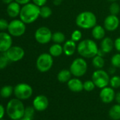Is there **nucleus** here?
<instances>
[{"label": "nucleus", "mask_w": 120, "mask_h": 120, "mask_svg": "<svg viewBox=\"0 0 120 120\" xmlns=\"http://www.w3.org/2000/svg\"><path fill=\"white\" fill-rule=\"evenodd\" d=\"M39 16L40 7L34 3H28L21 7L19 17L26 24H30L35 22Z\"/></svg>", "instance_id": "1"}, {"label": "nucleus", "mask_w": 120, "mask_h": 120, "mask_svg": "<svg viewBox=\"0 0 120 120\" xmlns=\"http://www.w3.org/2000/svg\"><path fill=\"white\" fill-rule=\"evenodd\" d=\"M98 47L94 40L90 39H85L81 40L77 46V52L83 58H93L97 55Z\"/></svg>", "instance_id": "2"}, {"label": "nucleus", "mask_w": 120, "mask_h": 120, "mask_svg": "<svg viewBox=\"0 0 120 120\" xmlns=\"http://www.w3.org/2000/svg\"><path fill=\"white\" fill-rule=\"evenodd\" d=\"M25 107L21 100L18 98L11 99L7 106V112L13 120H19L24 116Z\"/></svg>", "instance_id": "3"}, {"label": "nucleus", "mask_w": 120, "mask_h": 120, "mask_svg": "<svg viewBox=\"0 0 120 120\" xmlns=\"http://www.w3.org/2000/svg\"><path fill=\"white\" fill-rule=\"evenodd\" d=\"M76 26L82 29H90L97 25V18L95 14L86 11L80 13L76 18Z\"/></svg>", "instance_id": "4"}, {"label": "nucleus", "mask_w": 120, "mask_h": 120, "mask_svg": "<svg viewBox=\"0 0 120 120\" xmlns=\"http://www.w3.org/2000/svg\"><path fill=\"white\" fill-rule=\"evenodd\" d=\"M88 69V64L86 60L82 58L75 59L70 65L69 70L73 76L75 77H81L84 76Z\"/></svg>", "instance_id": "5"}, {"label": "nucleus", "mask_w": 120, "mask_h": 120, "mask_svg": "<svg viewBox=\"0 0 120 120\" xmlns=\"http://www.w3.org/2000/svg\"><path fill=\"white\" fill-rule=\"evenodd\" d=\"M53 62V56L49 53H42L36 60V68L40 72H47L52 69Z\"/></svg>", "instance_id": "6"}, {"label": "nucleus", "mask_w": 120, "mask_h": 120, "mask_svg": "<svg viewBox=\"0 0 120 120\" xmlns=\"http://www.w3.org/2000/svg\"><path fill=\"white\" fill-rule=\"evenodd\" d=\"M109 80L110 78L108 73L101 69L95 70L92 75V81L95 86L101 89L109 84Z\"/></svg>", "instance_id": "7"}, {"label": "nucleus", "mask_w": 120, "mask_h": 120, "mask_svg": "<svg viewBox=\"0 0 120 120\" xmlns=\"http://www.w3.org/2000/svg\"><path fill=\"white\" fill-rule=\"evenodd\" d=\"M7 30L11 36L21 37L26 33V26L21 19H14L9 22Z\"/></svg>", "instance_id": "8"}, {"label": "nucleus", "mask_w": 120, "mask_h": 120, "mask_svg": "<svg viewBox=\"0 0 120 120\" xmlns=\"http://www.w3.org/2000/svg\"><path fill=\"white\" fill-rule=\"evenodd\" d=\"M32 87L27 83H21L17 84L14 88V93L16 98L19 100H27L33 95Z\"/></svg>", "instance_id": "9"}, {"label": "nucleus", "mask_w": 120, "mask_h": 120, "mask_svg": "<svg viewBox=\"0 0 120 120\" xmlns=\"http://www.w3.org/2000/svg\"><path fill=\"white\" fill-rule=\"evenodd\" d=\"M52 33L50 29L45 26L38 28L35 33V40L42 45L47 44L52 40Z\"/></svg>", "instance_id": "10"}, {"label": "nucleus", "mask_w": 120, "mask_h": 120, "mask_svg": "<svg viewBox=\"0 0 120 120\" xmlns=\"http://www.w3.org/2000/svg\"><path fill=\"white\" fill-rule=\"evenodd\" d=\"M4 53L9 59V61L12 62L20 61L25 56L24 49L19 46H11Z\"/></svg>", "instance_id": "11"}, {"label": "nucleus", "mask_w": 120, "mask_h": 120, "mask_svg": "<svg viewBox=\"0 0 120 120\" xmlns=\"http://www.w3.org/2000/svg\"><path fill=\"white\" fill-rule=\"evenodd\" d=\"M119 26V19L116 15L110 14L107 16L104 21V28L107 31H114Z\"/></svg>", "instance_id": "12"}, {"label": "nucleus", "mask_w": 120, "mask_h": 120, "mask_svg": "<svg viewBox=\"0 0 120 120\" xmlns=\"http://www.w3.org/2000/svg\"><path fill=\"white\" fill-rule=\"evenodd\" d=\"M115 95L116 94L113 88L106 86L101 89L100 92V98L102 102L109 104L114 100Z\"/></svg>", "instance_id": "13"}, {"label": "nucleus", "mask_w": 120, "mask_h": 120, "mask_svg": "<svg viewBox=\"0 0 120 120\" xmlns=\"http://www.w3.org/2000/svg\"><path fill=\"white\" fill-rule=\"evenodd\" d=\"M12 46V38L9 33L0 32V52H6Z\"/></svg>", "instance_id": "14"}, {"label": "nucleus", "mask_w": 120, "mask_h": 120, "mask_svg": "<svg viewBox=\"0 0 120 120\" xmlns=\"http://www.w3.org/2000/svg\"><path fill=\"white\" fill-rule=\"evenodd\" d=\"M33 105L35 110L38 112L45 111L49 106L48 98L43 95H40L36 96L33 102Z\"/></svg>", "instance_id": "15"}, {"label": "nucleus", "mask_w": 120, "mask_h": 120, "mask_svg": "<svg viewBox=\"0 0 120 120\" xmlns=\"http://www.w3.org/2000/svg\"><path fill=\"white\" fill-rule=\"evenodd\" d=\"M69 89L74 93H79L83 90V83L77 77L71 79L67 82Z\"/></svg>", "instance_id": "16"}, {"label": "nucleus", "mask_w": 120, "mask_h": 120, "mask_svg": "<svg viewBox=\"0 0 120 120\" xmlns=\"http://www.w3.org/2000/svg\"><path fill=\"white\" fill-rule=\"evenodd\" d=\"M21 4L17 3L16 2H13L11 4L7 5V12L9 17L11 18H16L19 16L21 12Z\"/></svg>", "instance_id": "17"}, {"label": "nucleus", "mask_w": 120, "mask_h": 120, "mask_svg": "<svg viewBox=\"0 0 120 120\" xmlns=\"http://www.w3.org/2000/svg\"><path fill=\"white\" fill-rule=\"evenodd\" d=\"M77 49V46L76 42L73 41L72 40H67L64 42L63 45V51L65 55L67 56H72Z\"/></svg>", "instance_id": "18"}, {"label": "nucleus", "mask_w": 120, "mask_h": 120, "mask_svg": "<svg viewBox=\"0 0 120 120\" xmlns=\"http://www.w3.org/2000/svg\"><path fill=\"white\" fill-rule=\"evenodd\" d=\"M114 47V42L112 40V38H110L109 37L104 38L102 39V40L101 41V43H100V49L102 51H104L105 54L111 52L112 51Z\"/></svg>", "instance_id": "19"}, {"label": "nucleus", "mask_w": 120, "mask_h": 120, "mask_svg": "<svg viewBox=\"0 0 120 120\" xmlns=\"http://www.w3.org/2000/svg\"><path fill=\"white\" fill-rule=\"evenodd\" d=\"M92 35L95 40H102L105 36V29L100 25H96L92 28Z\"/></svg>", "instance_id": "20"}, {"label": "nucleus", "mask_w": 120, "mask_h": 120, "mask_svg": "<svg viewBox=\"0 0 120 120\" xmlns=\"http://www.w3.org/2000/svg\"><path fill=\"white\" fill-rule=\"evenodd\" d=\"M108 115L112 120H120V104L112 106L108 112Z\"/></svg>", "instance_id": "21"}, {"label": "nucleus", "mask_w": 120, "mask_h": 120, "mask_svg": "<svg viewBox=\"0 0 120 120\" xmlns=\"http://www.w3.org/2000/svg\"><path fill=\"white\" fill-rule=\"evenodd\" d=\"M71 75L70 70L62 69L57 74V80L61 83H67L71 79Z\"/></svg>", "instance_id": "22"}, {"label": "nucleus", "mask_w": 120, "mask_h": 120, "mask_svg": "<svg viewBox=\"0 0 120 120\" xmlns=\"http://www.w3.org/2000/svg\"><path fill=\"white\" fill-rule=\"evenodd\" d=\"M63 52V46H62L61 44L54 43L49 49V53L54 57L59 56Z\"/></svg>", "instance_id": "23"}, {"label": "nucleus", "mask_w": 120, "mask_h": 120, "mask_svg": "<svg viewBox=\"0 0 120 120\" xmlns=\"http://www.w3.org/2000/svg\"><path fill=\"white\" fill-rule=\"evenodd\" d=\"M52 40L54 43L62 44V43H64L66 41V37H65V35L63 33L58 31V32H55V33H52Z\"/></svg>", "instance_id": "24"}, {"label": "nucleus", "mask_w": 120, "mask_h": 120, "mask_svg": "<svg viewBox=\"0 0 120 120\" xmlns=\"http://www.w3.org/2000/svg\"><path fill=\"white\" fill-rule=\"evenodd\" d=\"M92 64L93 67L97 69H100L105 66V60L102 56L96 55L93 58Z\"/></svg>", "instance_id": "25"}, {"label": "nucleus", "mask_w": 120, "mask_h": 120, "mask_svg": "<svg viewBox=\"0 0 120 120\" xmlns=\"http://www.w3.org/2000/svg\"><path fill=\"white\" fill-rule=\"evenodd\" d=\"M14 88L11 86H4L0 90V95L4 98H9L14 93Z\"/></svg>", "instance_id": "26"}, {"label": "nucleus", "mask_w": 120, "mask_h": 120, "mask_svg": "<svg viewBox=\"0 0 120 120\" xmlns=\"http://www.w3.org/2000/svg\"><path fill=\"white\" fill-rule=\"evenodd\" d=\"M52 14V11L50 7L47 6H42L40 7V16L42 19H48Z\"/></svg>", "instance_id": "27"}, {"label": "nucleus", "mask_w": 120, "mask_h": 120, "mask_svg": "<svg viewBox=\"0 0 120 120\" xmlns=\"http://www.w3.org/2000/svg\"><path fill=\"white\" fill-rule=\"evenodd\" d=\"M111 64L114 68L120 69V52L114 54L111 59Z\"/></svg>", "instance_id": "28"}, {"label": "nucleus", "mask_w": 120, "mask_h": 120, "mask_svg": "<svg viewBox=\"0 0 120 120\" xmlns=\"http://www.w3.org/2000/svg\"><path fill=\"white\" fill-rule=\"evenodd\" d=\"M9 62V59L5 53H4V54L0 55V70L5 69L8 66Z\"/></svg>", "instance_id": "29"}, {"label": "nucleus", "mask_w": 120, "mask_h": 120, "mask_svg": "<svg viewBox=\"0 0 120 120\" xmlns=\"http://www.w3.org/2000/svg\"><path fill=\"white\" fill-rule=\"evenodd\" d=\"M109 85L113 88H118L120 87V76H113L109 80Z\"/></svg>", "instance_id": "30"}, {"label": "nucleus", "mask_w": 120, "mask_h": 120, "mask_svg": "<svg viewBox=\"0 0 120 120\" xmlns=\"http://www.w3.org/2000/svg\"><path fill=\"white\" fill-rule=\"evenodd\" d=\"M95 87L96 86H95L94 82L92 80H88V81H86L83 83V90H85L87 92L93 91L95 89Z\"/></svg>", "instance_id": "31"}, {"label": "nucleus", "mask_w": 120, "mask_h": 120, "mask_svg": "<svg viewBox=\"0 0 120 120\" xmlns=\"http://www.w3.org/2000/svg\"><path fill=\"white\" fill-rule=\"evenodd\" d=\"M119 11H120L119 5L116 2H112V4L109 7V12H110V14H112V15L117 16V14L119 13Z\"/></svg>", "instance_id": "32"}, {"label": "nucleus", "mask_w": 120, "mask_h": 120, "mask_svg": "<svg viewBox=\"0 0 120 120\" xmlns=\"http://www.w3.org/2000/svg\"><path fill=\"white\" fill-rule=\"evenodd\" d=\"M82 38V33L79 30H75L73 31L71 35V40H72L74 42H79L81 40Z\"/></svg>", "instance_id": "33"}, {"label": "nucleus", "mask_w": 120, "mask_h": 120, "mask_svg": "<svg viewBox=\"0 0 120 120\" xmlns=\"http://www.w3.org/2000/svg\"><path fill=\"white\" fill-rule=\"evenodd\" d=\"M35 109L34 107H28L25 109V113H24V116L29 117L33 119L34 114H35Z\"/></svg>", "instance_id": "34"}, {"label": "nucleus", "mask_w": 120, "mask_h": 120, "mask_svg": "<svg viewBox=\"0 0 120 120\" xmlns=\"http://www.w3.org/2000/svg\"><path fill=\"white\" fill-rule=\"evenodd\" d=\"M9 23L4 19H0V30L4 31L5 30L8 29Z\"/></svg>", "instance_id": "35"}, {"label": "nucleus", "mask_w": 120, "mask_h": 120, "mask_svg": "<svg viewBox=\"0 0 120 120\" xmlns=\"http://www.w3.org/2000/svg\"><path fill=\"white\" fill-rule=\"evenodd\" d=\"M32 1H33V3H34L37 6L41 7L45 5L47 0H32Z\"/></svg>", "instance_id": "36"}, {"label": "nucleus", "mask_w": 120, "mask_h": 120, "mask_svg": "<svg viewBox=\"0 0 120 120\" xmlns=\"http://www.w3.org/2000/svg\"><path fill=\"white\" fill-rule=\"evenodd\" d=\"M114 47L116 49V51H118L119 52H120V37L117 38L114 40Z\"/></svg>", "instance_id": "37"}, {"label": "nucleus", "mask_w": 120, "mask_h": 120, "mask_svg": "<svg viewBox=\"0 0 120 120\" xmlns=\"http://www.w3.org/2000/svg\"><path fill=\"white\" fill-rule=\"evenodd\" d=\"M4 113H5V109H4V107L2 105L0 104V119H2L4 115Z\"/></svg>", "instance_id": "38"}, {"label": "nucleus", "mask_w": 120, "mask_h": 120, "mask_svg": "<svg viewBox=\"0 0 120 120\" xmlns=\"http://www.w3.org/2000/svg\"><path fill=\"white\" fill-rule=\"evenodd\" d=\"M30 0H15V2L19 3L21 5H25L28 3H30Z\"/></svg>", "instance_id": "39"}, {"label": "nucleus", "mask_w": 120, "mask_h": 120, "mask_svg": "<svg viewBox=\"0 0 120 120\" xmlns=\"http://www.w3.org/2000/svg\"><path fill=\"white\" fill-rule=\"evenodd\" d=\"M114 100H116V102L118 104H120V92H118L116 95H115V98Z\"/></svg>", "instance_id": "40"}, {"label": "nucleus", "mask_w": 120, "mask_h": 120, "mask_svg": "<svg viewBox=\"0 0 120 120\" xmlns=\"http://www.w3.org/2000/svg\"><path fill=\"white\" fill-rule=\"evenodd\" d=\"M63 2V0H53V4L55 6H59Z\"/></svg>", "instance_id": "41"}, {"label": "nucleus", "mask_w": 120, "mask_h": 120, "mask_svg": "<svg viewBox=\"0 0 120 120\" xmlns=\"http://www.w3.org/2000/svg\"><path fill=\"white\" fill-rule=\"evenodd\" d=\"M97 55H99V56H102V57H103V56L105 55V52H104V51H102L101 49H98V52Z\"/></svg>", "instance_id": "42"}, {"label": "nucleus", "mask_w": 120, "mask_h": 120, "mask_svg": "<svg viewBox=\"0 0 120 120\" xmlns=\"http://www.w3.org/2000/svg\"><path fill=\"white\" fill-rule=\"evenodd\" d=\"M2 2L3 3H4V4H11V2H14L15 0H2Z\"/></svg>", "instance_id": "43"}, {"label": "nucleus", "mask_w": 120, "mask_h": 120, "mask_svg": "<svg viewBox=\"0 0 120 120\" xmlns=\"http://www.w3.org/2000/svg\"><path fill=\"white\" fill-rule=\"evenodd\" d=\"M20 120H33L31 118H29V117H26V116H23V118H21Z\"/></svg>", "instance_id": "44"}, {"label": "nucleus", "mask_w": 120, "mask_h": 120, "mask_svg": "<svg viewBox=\"0 0 120 120\" xmlns=\"http://www.w3.org/2000/svg\"><path fill=\"white\" fill-rule=\"evenodd\" d=\"M107 1L111 2H115L116 1H117V0H107Z\"/></svg>", "instance_id": "45"}, {"label": "nucleus", "mask_w": 120, "mask_h": 120, "mask_svg": "<svg viewBox=\"0 0 120 120\" xmlns=\"http://www.w3.org/2000/svg\"><path fill=\"white\" fill-rule=\"evenodd\" d=\"M0 120H5V119H0Z\"/></svg>", "instance_id": "46"}]
</instances>
